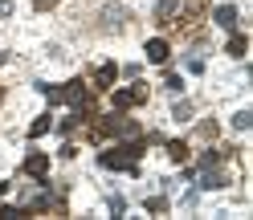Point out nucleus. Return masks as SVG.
Returning a JSON list of instances; mask_svg holds the SVG:
<instances>
[{"label":"nucleus","mask_w":253,"mask_h":220,"mask_svg":"<svg viewBox=\"0 0 253 220\" xmlns=\"http://www.w3.org/2000/svg\"><path fill=\"white\" fill-rule=\"evenodd\" d=\"M37 90H41L49 102H70V106H74V114L94 118V106H90V86L82 82V77H74V82H66V86H45V82H37Z\"/></svg>","instance_id":"nucleus-1"},{"label":"nucleus","mask_w":253,"mask_h":220,"mask_svg":"<svg viewBox=\"0 0 253 220\" xmlns=\"http://www.w3.org/2000/svg\"><path fill=\"white\" fill-rule=\"evenodd\" d=\"M139 155H143V147H139V143H126V147H110V151H102L98 163H102L106 171H135Z\"/></svg>","instance_id":"nucleus-2"},{"label":"nucleus","mask_w":253,"mask_h":220,"mask_svg":"<svg viewBox=\"0 0 253 220\" xmlns=\"http://www.w3.org/2000/svg\"><path fill=\"white\" fill-rule=\"evenodd\" d=\"M106 135H126V139H135L139 127H135L131 118H123V110H119V114H110V118H102V122H94V127H90V139H106Z\"/></svg>","instance_id":"nucleus-3"},{"label":"nucleus","mask_w":253,"mask_h":220,"mask_svg":"<svg viewBox=\"0 0 253 220\" xmlns=\"http://www.w3.org/2000/svg\"><path fill=\"white\" fill-rule=\"evenodd\" d=\"M204 8H209V0H180V8H176V25L192 29V25L204 17Z\"/></svg>","instance_id":"nucleus-4"},{"label":"nucleus","mask_w":253,"mask_h":220,"mask_svg":"<svg viewBox=\"0 0 253 220\" xmlns=\"http://www.w3.org/2000/svg\"><path fill=\"white\" fill-rule=\"evenodd\" d=\"M139 102H147V86L143 82H135V86H126V90H115V110L139 106Z\"/></svg>","instance_id":"nucleus-5"},{"label":"nucleus","mask_w":253,"mask_h":220,"mask_svg":"<svg viewBox=\"0 0 253 220\" xmlns=\"http://www.w3.org/2000/svg\"><path fill=\"white\" fill-rule=\"evenodd\" d=\"M25 176H33L37 183H45V176H49V155L45 151H29L25 155Z\"/></svg>","instance_id":"nucleus-6"},{"label":"nucleus","mask_w":253,"mask_h":220,"mask_svg":"<svg viewBox=\"0 0 253 220\" xmlns=\"http://www.w3.org/2000/svg\"><path fill=\"white\" fill-rule=\"evenodd\" d=\"M212 21L233 33V29H237V8H233V4H216V8H212Z\"/></svg>","instance_id":"nucleus-7"},{"label":"nucleus","mask_w":253,"mask_h":220,"mask_svg":"<svg viewBox=\"0 0 253 220\" xmlns=\"http://www.w3.org/2000/svg\"><path fill=\"white\" fill-rule=\"evenodd\" d=\"M115 77H119V66H110V61L98 66V73H94V90H110V86H115Z\"/></svg>","instance_id":"nucleus-8"},{"label":"nucleus","mask_w":253,"mask_h":220,"mask_svg":"<svg viewBox=\"0 0 253 220\" xmlns=\"http://www.w3.org/2000/svg\"><path fill=\"white\" fill-rule=\"evenodd\" d=\"M168 57H171V49H168V41H160V37H151V41H147V61H155V66H164Z\"/></svg>","instance_id":"nucleus-9"},{"label":"nucleus","mask_w":253,"mask_h":220,"mask_svg":"<svg viewBox=\"0 0 253 220\" xmlns=\"http://www.w3.org/2000/svg\"><path fill=\"white\" fill-rule=\"evenodd\" d=\"M200 171H204V176H200V187H204V192H216V187H225V176H220L216 167H200Z\"/></svg>","instance_id":"nucleus-10"},{"label":"nucleus","mask_w":253,"mask_h":220,"mask_svg":"<svg viewBox=\"0 0 253 220\" xmlns=\"http://www.w3.org/2000/svg\"><path fill=\"white\" fill-rule=\"evenodd\" d=\"M180 8V0H155V21H171Z\"/></svg>","instance_id":"nucleus-11"},{"label":"nucleus","mask_w":253,"mask_h":220,"mask_svg":"<svg viewBox=\"0 0 253 220\" xmlns=\"http://www.w3.org/2000/svg\"><path fill=\"white\" fill-rule=\"evenodd\" d=\"M229 151H233V147H212V151H204V155H200V167H216Z\"/></svg>","instance_id":"nucleus-12"},{"label":"nucleus","mask_w":253,"mask_h":220,"mask_svg":"<svg viewBox=\"0 0 253 220\" xmlns=\"http://www.w3.org/2000/svg\"><path fill=\"white\" fill-rule=\"evenodd\" d=\"M123 21H126V8H119V4H115V8H106V12H102V25H106V29H119Z\"/></svg>","instance_id":"nucleus-13"},{"label":"nucleus","mask_w":253,"mask_h":220,"mask_svg":"<svg viewBox=\"0 0 253 220\" xmlns=\"http://www.w3.org/2000/svg\"><path fill=\"white\" fill-rule=\"evenodd\" d=\"M168 155H171L176 163H188V143H184V139H171V143H168Z\"/></svg>","instance_id":"nucleus-14"},{"label":"nucleus","mask_w":253,"mask_h":220,"mask_svg":"<svg viewBox=\"0 0 253 220\" xmlns=\"http://www.w3.org/2000/svg\"><path fill=\"white\" fill-rule=\"evenodd\" d=\"M245 49H249L245 33H237V29H233V37H229V53H233V57H245Z\"/></svg>","instance_id":"nucleus-15"},{"label":"nucleus","mask_w":253,"mask_h":220,"mask_svg":"<svg viewBox=\"0 0 253 220\" xmlns=\"http://www.w3.org/2000/svg\"><path fill=\"white\" fill-rule=\"evenodd\" d=\"M253 127V110H237L233 114V131H249Z\"/></svg>","instance_id":"nucleus-16"},{"label":"nucleus","mask_w":253,"mask_h":220,"mask_svg":"<svg viewBox=\"0 0 253 220\" xmlns=\"http://www.w3.org/2000/svg\"><path fill=\"white\" fill-rule=\"evenodd\" d=\"M171 118H176V122H188V118H192V102H176V106H171Z\"/></svg>","instance_id":"nucleus-17"},{"label":"nucleus","mask_w":253,"mask_h":220,"mask_svg":"<svg viewBox=\"0 0 253 220\" xmlns=\"http://www.w3.org/2000/svg\"><path fill=\"white\" fill-rule=\"evenodd\" d=\"M184 66H188V73H204V57H200V49H196V53H184Z\"/></svg>","instance_id":"nucleus-18"},{"label":"nucleus","mask_w":253,"mask_h":220,"mask_svg":"<svg viewBox=\"0 0 253 220\" xmlns=\"http://www.w3.org/2000/svg\"><path fill=\"white\" fill-rule=\"evenodd\" d=\"M147 212H151V216H164V212H168V200H164V196H151V200H147Z\"/></svg>","instance_id":"nucleus-19"},{"label":"nucleus","mask_w":253,"mask_h":220,"mask_svg":"<svg viewBox=\"0 0 253 220\" xmlns=\"http://www.w3.org/2000/svg\"><path fill=\"white\" fill-rule=\"evenodd\" d=\"M21 216H29L21 204H17V208H12V204H4V208H0V220H21Z\"/></svg>","instance_id":"nucleus-20"},{"label":"nucleus","mask_w":253,"mask_h":220,"mask_svg":"<svg viewBox=\"0 0 253 220\" xmlns=\"http://www.w3.org/2000/svg\"><path fill=\"white\" fill-rule=\"evenodd\" d=\"M45 131H49V114H41V118L33 122V127H29V135H33V139H41Z\"/></svg>","instance_id":"nucleus-21"},{"label":"nucleus","mask_w":253,"mask_h":220,"mask_svg":"<svg viewBox=\"0 0 253 220\" xmlns=\"http://www.w3.org/2000/svg\"><path fill=\"white\" fill-rule=\"evenodd\" d=\"M106 208L115 212V216H123V212H126V200H123V196H110V200H106Z\"/></svg>","instance_id":"nucleus-22"},{"label":"nucleus","mask_w":253,"mask_h":220,"mask_svg":"<svg viewBox=\"0 0 253 220\" xmlns=\"http://www.w3.org/2000/svg\"><path fill=\"white\" fill-rule=\"evenodd\" d=\"M164 86H168L171 94H180V90H184V82H180V73H168V82H164Z\"/></svg>","instance_id":"nucleus-23"},{"label":"nucleus","mask_w":253,"mask_h":220,"mask_svg":"<svg viewBox=\"0 0 253 220\" xmlns=\"http://www.w3.org/2000/svg\"><path fill=\"white\" fill-rule=\"evenodd\" d=\"M12 17V0H0V21H8Z\"/></svg>","instance_id":"nucleus-24"},{"label":"nucleus","mask_w":253,"mask_h":220,"mask_svg":"<svg viewBox=\"0 0 253 220\" xmlns=\"http://www.w3.org/2000/svg\"><path fill=\"white\" fill-rule=\"evenodd\" d=\"M53 4H57V0H33V8H37V12H49Z\"/></svg>","instance_id":"nucleus-25"}]
</instances>
